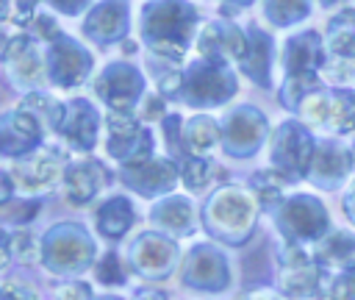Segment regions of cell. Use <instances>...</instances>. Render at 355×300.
<instances>
[{
  "label": "cell",
  "mask_w": 355,
  "mask_h": 300,
  "mask_svg": "<svg viewBox=\"0 0 355 300\" xmlns=\"http://www.w3.org/2000/svg\"><path fill=\"white\" fill-rule=\"evenodd\" d=\"M200 33V8L189 0H144L139 8V42L164 61L180 64Z\"/></svg>",
  "instance_id": "cell-1"
},
{
  "label": "cell",
  "mask_w": 355,
  "mask_h": 300,
  "mask_svg": "<svg viewBox=\"0 0 355 300\" xmlns=\"http://www.w3.org/2000/svg\"><path fill=\"white\" fill-rule=\"evenodd\" d=\"M155 81H158V92L166 100H175L200 111L219 108L230 103L239 92V75L233 72V67L208 61V58H194L183 67H172Z\"/></svg>",
  "instance_id": "cell-2"
},
{
  "label": "cell",
  "mask_w": 355,
  "mask_h": 300,
  "mask_svg": "<svg viewBox=\"0 0 355 300\" xmlns=\"http://www.w3.org/2000/svg\"><path fill=\"white\" fill-rule=\"evenodd\" d=\"M258 208L261 203L252 194V189L227 183L208 194L200 211V222L208 231V236H214L216 242L239 247L252 236L258 222Z\"/></svg>",
  "instance_id": "cell-3"
},
{
  "label": "cell",
  "mask_w": 355,
  "mask_h": 300,
  "mask_svg": "<svg viewBox=\"0 0 355 300\" xmlns=\"http://www.w3.org/2000/svg\"><path fill=\"white\" fill-rule=\"evenodd\" d=\"M97 258V242L80 222H55L42 236V264L53 275H80Z\"/></svg>",
  "instance_id": "cell-4"
},
{
  "label": "cell",
  "mask_w": 355,
  "mask_h": 300,
  "mask_svg": "<svg viewBox=\"0 0 355 300\" xmlns=\"http://www.w3.org/2000/svg\"><path fill=\"white\" fill-rule=\"evenodd\" d=\"M92 89L108 111L136 114V108L141 106V100L147 94V78L136 64L116 58V61H108L92 78Z\"/></svg>",
  "instance_id": "cell-5"
},
{
  "label": "cell",
  "mask_w": 355,
  "mask_h": 300,
  "mask_svg": "<svg viewBox=\"0 0 355 300\" xmlns=\"http://www.w3.org/2000/svg\"><path fill=\"white\" fill-rule=\"evenodd\" d=\"M44 64H47V83L55 89H78L94 75V56L92 50L69 36L55 33L50 42H44Z\"/></svg>",
  "instance_id": "cell-6"
},
{
  "label": "cell",
  "mask_w": 355,
  "mask_h": 300,
  "mask_svg": "<svg viewBox=\"0 0 355 300\" xmlns=\"http://www.w3.org/2000/svg\"><path fill=\"white\" fill-rule=\"evenodd\" d=\"M275 225L288 244L319 242L330 233V214L313 194H291L275 208Z\"/></svg>",
  "instance_id": "cell-7"
},
{
  "label": "cell",
  "mask_w": 355,
  "mask_h": 300,
  "mask_svg": "<svg viewBox=\"0 0 355 300\" xmlns=\"http://www.w3.org/2000/svg\"><path fill=\"white\" fill-rule=\"evenodd\" d=\"M327 272L316 264L313 253L302 244H283L277 250V289L286 300H311L322 297Z\"/></svg>",
  "instance_id": "cell-8"
},
{
  "label": "cell",
  "mask_w": 355,
  "mask_h": 300,
  "mask_svg": "<svg viewBox=\"0 0 355 300\" xmlns=\"http://www.w3.org/2000/svg\"><path fill=\"white\" fill-rule=\"evenodd\" d=\"M105 153L119 167H133L155 156V136L136 114H105Z\"/></svg>",
  "instance_id": "cell-9"
},
{
  "label": "cell",
  "mask_w": 355,
  "mask_h": 300,
  "mask_svg": "<svg viewBox=\"0 0 355 300\" xmlns=\"http://www.w3.org/2000/svg\"><path fill=\"white\" fill-rule=\"evenodd\" d=\"M297 114H300V122L313 125V128H324L336 136L355 133V89L322 86L300 103Z\"/></svg>",
  "instance_id": "cell-10"
},
{
  "label": "cell",
  "mask_w": 355,
  "mask_h": 300,
  "mask_svg": "<svg viewBox=\"0 0 355 300\" xmlns=\"http://www.w3.org/2000/svg\"><path fill=\"white\" fill-rule=\"evenodd\" d=\"M125 264L133 275H139L144 281H166L180 264L178 239H172L161 231H141L128 244Z\"/></svg>",
  "instance_id": "cell-11"
},
{
  "label": "cell",
  "mask_w": 355,
  "mask_h": 300,
  "mask_svg": "<svg viewBox=\"0 0 355 300\" xmlns=\"http://www.w3.org/2000/svg\"><path fill=\"white\" fill-rule=\"evenodd\" d=\"M313 153H316V139L311 136L308 125L300 119H286L272 133V144H269L272 169H277L291 183L308 178Z\"/></svg>",
  "instance_id": "cell-12"
},
{
  "label": "cell",
  "mask_w": 355,
  "mask_h": 300,
  "mask_svg": "<svg viewBox=\"0 0 355 300\" xmlns=\"http://www.w3.org/2000/svg\"><path fill=\"white\" fill-rule=\"evenodd\" d=\"M8 81L22 92H42L47 83V64H44V44L31 33L19 31L8 36L6 50L0 56Z\"/></svg>",
  "instance_id": "cell-13"
},
{
  "label": "cell",
  "mask_w": 355,
  "mask_h": 300,
  "mask_svg": "<svg viewBox=\"0 0 355 300\" xmlns=\"http://www.w3.org/2000/svg\"><path fill=\"white\" fill-rule=\"evenodd\" d=\"M219 128H222V150L230 156V158H250L255 156L266 136H269V122H266V114L250 103H241L236 108H230L222 119H219Z\"/></svg>",
  "instance_id": "cell-14"
},
{
  "label": "cell",
  "mask_w": 355,
  "mask_h": 300,
  "mask_svg": "<svg viewBox=\"0 0 355 300\" xmlns=\"http://www.w3.org/2000/svg\"><path fill=\"white\" fill-rule=\"evenodd\" d=\"M67 167H69L67 164V156L58 147H39L31 156L14 158V164H11L8 172L14 178L17 194L36 197V194L50 192L58 181H64Z\"/></svg>",
  "instance_id": "cell-15"
},
{
  "label": "cell",
  "mask_w": 355,
  "mask_h": 300,
  "mask_svg": "<svg viewBox=\"0 0 355 300\" xmlns=\"http://www.w3.org/2000/svg\"><path fill=\"white\" fill-rule=\"evenodd\" d=\"M180 281L183 286L205 294L225 292L230 286V261L216 244L200 242L186 253L180 264Z\"/></svg>",
  "instance_id": "cell-16"
},
{
  "label": "cell",
  "mask_w": 355,
  "mask_h": 300,
  "mask_svg": "<svg viewBox=\"0 0 355 300\" xmlns=\"http://www.w3.org/2000/svg\"><path fill=\"white\" fill-rule=\"evenodd\" d=\"M130 33V0H97L80 19V36L105 50L125 44Z\"/></svg>",
  "instance_id": "cell-17"
},
{
  "label": "cell",
  "mask_w": 355,
  "mask_h": 300,
  "mask_svg": "<svg viewBox=\"0 0 355 300\" xmlns=\"http://www.w3.org/2000/svg\"><path fill=\"white\" fill-rule=\"evenodd\" d=\"M119 181L139 197L155 200V197H166L178 181H180V169L169 156H153L141 164L133 167H119Z\"/></svg>",
  "instance_id": "cell-18"
},
{
  "label": "cell",
  "mask_w": 355,
  "mask_h": 300,
  "mask_svg": "<svg viewBox=\"0 0 355 300\" xmlns=\"http://www.w3.org/2000/svg\"><path fill=\"white\" fill-rule=\"evenodd\" d=\"M194 44H197L200 58L233 67V64H239V58L247 47V28H241L239 22H233L227 17H219L200 28Z\"/></svg>",
  "instance_id": "cell-19"
},
{
  "label": "cell",
  "mask_w": 355,
  "mask_h": 300,
  "mask_svg": "<svg viewBox=\"0 0 355 300\" xmlns=\"http://www.w3.org/2000/svg\"><path fill=\"white\" fill-rule=\"evenodd\" d=\"M100 122H103L100 111L89 97H69L64 103V114H61L55 136H61L67 142V147H72L78 153H92L97 147Z\"/></svg>",
  "instance_id": "cell-20"
},
{
  "label": "cell",
  "mask_w": 355,
  "mask_h": 300,
  "mask_svg": "<svg viewBox=\"0 0 355 300\" xmlns=\"http://www.w3.org/2000/svg\"><path fill=\"white\" fill-rule=\"evenodd\" d=\"M44 133L47 131L42 128V122L22 106L3 111L0 114V156H8V158L31 156L42 147Z\"/></svg>",
  "instance_id": "cell-21"
},
{
  "label": "cell",
  "mask_w": 355,
  "mask_h": 300,
  "mask_svg": "<svg viewBox=\"0 0 355 300\" xmlns=\"http://www.w3.org/2000/svg\"><path fill=\"white\" fill-rule=\"evenodd\" d=\"M327 50H324V36L313 28H305L283 42L280 50V67L288 75H319L324 69Z\"/></svg>",
  "instance_id": "cell-22"
},
{
  "label": "cell",
  "mask_w": 355,
  "mask_h": 300,
  "mask_svg": "<svg viewBox=\"0 0 355 300\" xmlns=\"http://www.w3.org/2000/svg\"><path fill=\"white\" fill-rule=\"evenodd\" d=\"M352 150L344 147L338 139H324V142H316V153H313V161H311V169H308V181L319 189H338L344 186L349 169H352Z\"/></svg>",
  "instance_id": "cell-23"
},
{
  "label": "cell",
  "mask_w": 355,
  "mask_h": 300,
  "mask_svg": "<svg viewBox=\"0 0 355 300\" xmlns=\"http://www.w3.org/2000/svg\"><path fill=\"white\" fill-rule=\"evenodd\" d=\"M111 181H114V172L100 158H80L67 167L61 183L72 206H89Z\"/></svg>",
  "instance_id": "cell-24"
},
{
  "label": "cell",
  "mask_w": 355,
  "mask_h": 300,
  "mask_svg": "<svg viewBox=\"0 0 355 300\" xmlns=\"http://www.w3.org/2000/svg\"><path fill=\"white\" fill-rule=\"evenodd\" d=\"M247 28V47L239 58V69L241 75H247L255 86L261 89H272V67H275V39L269 31H263L261 25L250 22Z\"/></svg>",
  "instance_id": "cell-25"
},
{
  "label": "cell",
  "mask_w": 355,
  "mask_h": 300,
  "mask_svg": "<svg viewBox=\"0 0 355 300\" xmlns=\"http://www.w3.org/2000/svg\"><path fill=\"white\" fill-rule=\"evenodd\" d=\"M150 222L155 231L172 236V239H183L191 236L197 228V211L194 203L183 194H166L161 200L153 203L150 208Z\"/></svg>",
  "instance_id": "cell-26"
},
{
  "label": "cell",
  "mask_w": 355,
  "mask_h": 300,
  "mask_svg": "<svg viewBox=\"0 0 355 300\" xmlns=\"http://www.w3.org/2000/svg\"><path fill=\"white\" fill-rule=\"evenodd\" d=\"M133 222H136V208H133L130 197H125V194H111V197H105V200L97 206V211H94V228H97V233H100L103 239H108V242L122 239V236L133 228Z\"/></svg>",
  "instance_id": "cell-27"
},
{
  "label": "cell",
  "mask_w": 355,
  "mask_h": 300,
  "mask_svg": "<svg viewBox=\"0 0 355 300\" xmlns=\"http://www.w3.org/2000/svg\"><path fill=\"white\" fill-rule=\"evenodd\" d=\"M313 258L330 275L355 267V236L349 231H330L324 239L316 242Z\"/></svg>",
  "instance_id": "cell-28"
},
{
  "label": "cell",
  "mask_w": 355,
  "mask_h": 300,
  "mask_svg": "<svg viewBox=\"0 0 355 300\" xmlns=\"http://www.w3.org/2000/svg\"><path fill=\"white\" fill-rule=\"evenodd\" d=\"M183 147L186 156H202L208 158L216 147H222V128L208 114H194L183 122Z\"/></svg>",
  "instance_id": "cell-29"
},
{
  "label": "cell",
  "mask_w": 355,
  "mask_h": 300,
  "mask_svg": "<svg viewBox=\"0 0 355 300\" xmlns=\"http://www.w3.org/2000/svg\"><path fill=\"white\" fill-rule=\"evenodd\" d=\"M324 50L330 58L355 61V8H344L330 17L324 28Z\"/></svg>",
  "instance_id": "cell-30"
},
{
  "label": "cell",
  "mask_w": 355,
  "mask_h": 300,
  "mask_svg": "<svg viewBox=\"0 0 355 300\" xmlns=\"http://www.w3.org/2000/svg\"><path fill=\"white\" fill-rule=\"evenodd\" d=\"M313 0H263L261 3V11H263V19L275 28H294L300 22H305L313 11L311 6Z\"/></svg>",
  "instance_id": "cell-31"
},
{
  "label": "cell",
  "mask_w": 355,
  "mask_h": 300,
  "mask_svg": "<svg viewBox=\"0 0 355 300\" xmlns=\"http://www.w3.org/2000/svg\"><path fill=\"white\" fill-rule=\"evenodd\" d=\"M17 106H22L25 111H31L42 122V128L47 133H55L58 131V122H61V114H64V103L55 100L53 94H47L44 89L42 92H28Z\"/></svg>",
  "instance_id": "cell-32"
},
{
  "label": "cell",
  "mask_w": 355,
  "mask_h": 300,
  "mask_svg": "<svg viewBox=\"0 0 355 300\" xmlns=\"http://www.w3.org/2000/svg\"><path fill=\"white\" fill-rule=\"evenodd\" d=\"M288 183H291V181L283 178L277 169H258V172L250 178V189H252V194L258 197V203H261L263 208H272V211L286 200L283 192H286Z\"/></svg>",
  "instance_id": "cell-33"
},
{
  "label": "cell",
  "mask_w": 355,
  "mask_h": 300,
  "mask_svg": "<svg viewBox=\"0 0 355 300\" xmlns=\"http://www.w3.org/2000/svg\"><path fill=\"white\" fill-rule=\"evenodd\" d=\"M322 86H324V83H322V75H288V78H283V83H280V89H277L280 106L297 114L300 103H302L308 94H313L316 89H322Z\"/></svg>",
  "instance_id": "cell-34"
},
{
  "label": "cell",
  "mask_w": 355,
  "mask_h": 300,
  "mask_svg": "<svg viewBox=\"0 0 355 300\" xmlns=\"http://www.w3.org/2000/svg\"><path fill=\"white\" fill-rule=\"evenodd\" d=\"M178 169H180V183L189 189V192H202L214 175H216V164L211 158H202V156H186L178 161Z\"/></svg>",
  "instance_id": "cell-35"
},
{
  "label": "cell",
  "mask_w": 355,
  "mask_h": 300,
  "mask_svg": "<svg viewBox=\"0 0 355 300\" xmlns=\"http://www.w3.org/2000/svg\"><path fill=\"white\" fill-rule=\"evenodd\" d=\"M128 264L122 261V256L116 250H108L97 258L94 264V278L103 283V286H125L128 283Z\"/></svg>",
  "instance_id": "cell-36"
},
{
  "label": "cell",
  "mask_w": 355,
  "mask_h": 300,
  "mask_svg": "<svg viewBox=\"0 0 355 300\" xmlns=\"http://www.w3.org/2000/svg\"><path fill=\"white\" fill-rule=\"evenodd\" d=\"M11 258L19 264H36L42 261V236H36L28 228H19L11 233Z\"/></svg>",
  "instance_id": "cell-37"
},
{
  "label": "cell",
  "mask_w": 355,
  "mask_h": 300,
  "mask_svg": "<svg viewBox=\"0 0 355 300\" xmlns=\"http://www.w3.org/2000/svg\"><path fill=\"white\" fill-rule=\"evenodd\" d=\"M322 297L324 300H355V267L330 275Z\"/></svg>",
  "instance_id": "cell-38"
},
{
  "label": "cell",
  "mask_w": 355,
  "mask_h": 300,
  "mask_svg": "<svg viewBox=\"0 0 355 300\" xmlns=\"http://www.w3.org/2000/svg\"><path fill=\"white\" fill-rule=\"evenodd\" d=\"M166 114H169L166 111V97L161 92H147L144 100H141V106L136 108V117L141 122H161Z\"/></svg>",
  "instance_id": "cell-39"
},
{
  "label": "cell",
  "mask_w": 355,
  "mask_h": 300,
  "mask_svg": "<svg viewBox=\"0 0 355 300\" xmlns=\"http://www.w3.org/2000/svg\"><path fill=\"white\" fill-rule=\"evenodd\" d=\"M39 3H42V0H14V8H11L8 22H11L14 28H19V31H28V28L33 25L36 14H39Z\"/></svg>",
  "instance_id": "cell-40"
},
{
  "label": "cell",
  "mask_w": 355,
  "mask_h": 300,
  "mask_svg": "<svg viewBox=\"0 0 355 300\" xmlns=\"http://www.w3.org/2000/svg\"><path fill=\"white\" fill-rule=\"evenodd\" d=\"M25 33H31L33 39H39V42L44 44V42H50L55 33H61V28H58V22H55V17H53V14L39 11V14H36V19H33V25H31Z\"/></svg>",
  "instance_id": "cell-41"
},
{
  "label": "cell",
  "mask_w": 355,
  "mask_h": 300,
  "mask_svg": "<svg viewBox=\"0 0 355 300\" xmlns=\"http://www.w3.org/2000/svg\"><path fill=\"white\" fill-rule=\"evenodd\" d=\"M42 3H47L55 14H64V17H86V11L97 3V0H42Z\"/></svg>",
  "instance_id": "cell-42"
},
{
  "label": "cell",
  "mask_w": 355,
  "mask_h": 300,
  "mask_svg": "<svg viewBox=\"0 0 355 300\" xmlns=\"http://www.w3.org/2000/svg\"><path fill=\"white\" fill-rule=\"evenodd\" d=\"M53 300H97V297H94V292H92L89 283L69 281V283H64V286L55 289V297Z\"/></svg>",
  "instance_id": "cell-43"
},
{
  "label": "cell",
  "mask_w": 355,
  "mask_h": 300,
  "mask_svg": "<svg viewBox=\"0 0 355 300\" xmlns=\"http://www.w3.org/2000/svg\"><path fill=\"white\" fill-rule=\"evenodd\" d=\"M0 300H36V292L22 281H3Z\"/></svg>",
  "instance_id": "cell-44"
},
{
  "label": "cell",
  "mask_w": 355,
  "mask_h": 300,
  "mask_svg": "<svg viewBox=\"0 0 355 300\" xmlns=\"http://www.w3.org/2000/svg\"><path fill=\"white\" fill-rule=\"evenodd\" d=\"M17 197V186H14V178L8 169H0V208L11 206Z\"/></svg>",
  "instance_id": "cell-45"
},
{
  "label": "cell",
  "mask_w": 355,
  "mask_h": 300,
  "mask_svg": "<svg viewBox=\"0 0 355 300\" xmlns=\"http://www.w3.org/2000/svg\"><path fill=\"white\" fill-rule=\"evenodd\" d=\"M130 300H166V292L155 289V286H136Z\"/></svg>",
  "instance_id": "cell-46"
},
{
  "label": "cell",
  "mask_w": 355,
  "mask_h": 300,
  "mask_svg": "<svg viewBox=\"0 0 355 300\" xmlns=\"http://www.w3.org/2000/svg\"><path fill=\"white\" fill-rule=\"evenodd\" d=\"M11 261V233L0 228V269H6Z\"/></svg>",
  "instance_id": "cell-47"
},
{
  "label": "cell",
  "mask_w": 355,
  "mask_h": 300,
  "mask_svg": "<svg viewBox=\"0 0 355 300\" xmlns=\"http://www.w3.org/2000/svg\"><path fill=\"white\" fill-rule=\"evenodd\" d=\"M341 208H344L347 219L355 225V181H352V183H349V189L344 192V203H341Z\"/></svg>",
  "instance_id": "cell-48"
},
{
  "label": "cell",
  "mask_w": 355,
  "mask_h": 300,
  "mask_svg": "<svg viewBox=\"0 0 355 300\" xmlns=\"http://www.w3.org/2000/svg\"><path fill=\"white\" fill-rule=\"evenodd\" d=\"M222 3V14H236V11H241V8H250L255 0H219Z\"/></svg>",
  "instance_id": "cell-49"
},
{
  "label": "cell",
  "mask_w": 355,
  "mask_h": 300,
  "mask_svg": "<svg viewBox=\"0 0 355 300\" xmlns=\"http://www.w3.org/2000/svg\"><path fill=\"white\" fill-rule=\"evenodd\" d=\"M239 300H283V297H277L275 292H266V289H258V292H250V294H241Z\"/></svg>",
  "instance_id": "cell-50"
},
{
  "label": "cell",
  "mask_w": 355,
  "mask_h": 300,
  "mask_svg": "<svg viewBox=\"0 0 355 300\" xmlns=\"http://www.w3.org/2000/svg\"><path fill=\"white\" fill-rule=\"evenodd\" d=\"M11 8H14V0H0V25H3V22H8Z\"/></svg>",
  "instance_id": "cell-51"
},
{
  "label": "cell",
  "mask_w": 355,
  "mask_h": 300,
  "mask_svg": "<svg viewBox=\"0 0 355 300\" xmlns=\"http://www.w3.org/2000/svg\"><path fill=\"white\" fill-rule=\"evenodd\" d=\"M336 3H341V0H319V6H322V8H333Z\"/></svg>",
  "instance_id": "cell-52"
},
{
  "label": "cell",
  "mask_w": 355,
  "mask_h": 300,
  "mask_svg": "<svg viewBox=\"0 0 355 300\" xmlns=\"http://www.w3.org/2000/svg\"><path fill=\"white\" fill-rule=\"evenodd\" d=\"M6 42H8V36L0 33V56H3V50H6Z\"/></svg>",
  "instance_id": "cell-53"
},
{
  "label": "cell",
  "mask_w": 355,
  "mask_h": 300,
  "mask_svg": "<svg viewBox=\"0 0 355 300\" xmlns=\"http://www.w3.org/2000/svg\"><path fill=\"white\" fill-rule=\"evenodd\" d=\"M97 300H122V297H116V294H103V297H97Z\"/></svg>",
  "instance_id": "cell-54"
},
{
  "label": "cell",
  "mask_w": 355,
  "mask_h": 300,
  "mask_svg": "<svg viewBox=\"0 0 355 300\" xmlns=\"http://www.w3.org/2000/svg\"><path fill=\"white\" fill-rule=\"evenodd\" d=\"M349 150H352V164H355V144H352V147H349Z\"/></svg>",
  "instance_id": "cell-55"
}]
</instances>
